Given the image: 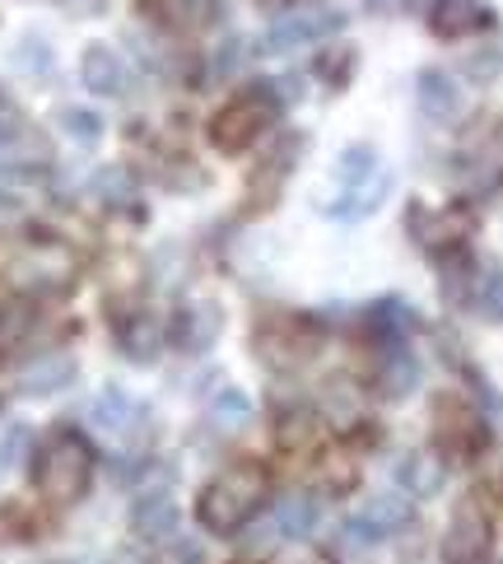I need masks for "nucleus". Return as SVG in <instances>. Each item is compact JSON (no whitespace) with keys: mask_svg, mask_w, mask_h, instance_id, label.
<instances>
[{"mask_svg":"<svg viewBox=\"0 0 503 564\" xmlns=\"http://www.w3.org/2000/svg\"><path fill=\"white\" fill-rule=\"evenodd\" d=\"M266 490H271V476H266L261 462H233V467H225L206 490H200L196 518L206 522L210 532L229 536V532L243 528L261 503H266Z\"/></svg>","mask_w":503,"mask_h":564,"instance_id":"obj_1","label":"nucleus"},{"mask_svg":"<svg viewBox=\"0 0 503 564\" xmlns=\"http://www.w3.org/2000/svg\"><path fill=\"white\" fill-rule=\"evenodd\" d=\"M89 476H94V453H89V443L70 430L52 434L43 443V453H37V467H33L37 495L47 503H75L89 490Z\"/></svg>","mask_w":503,"mask_h":564,"instance_id":"obj_2","label":"nucleus"},{"mask_svg":"<svg viewBox=\"0 0 503 564\" xmlns=\"http://www.w3.org/2000/svg\"><path fill=\"white\" fill-rule=\"evenodd\" d=\"M79 257L62 238H24L10 257V280L29 294H62L75 285Z\"/></svg>","mask_w":503,"mask_h":564,"instance_id":"obj_3","label":"nucleus"},{"mask_svg":"<svg viewBox=\"0 0 503 564\" xmlns=\"http://www.w3.org/2000/svg\"><path fill=\"white\" fill-rule=\"evenodd\" d=\"M271 117H275V104L266 94H243V98H233V104L210 122V140L225 154H238V150H248L261 131H266Z\"/></svg>","mask_w":503,"mask_h":564,"instance_id":"obj_4","label":"nucleus"},{"mask_svg":"<svg viewBox=\"0 0 503 564\" xmlns=\"http://www.w3.org/2000/svg\"><path fill=\"white\" fill-rule=\"evenodd\" d=\"M461 183L480 196H490L503 183V122L499 117L475 127V135L461 145Z\"/></svg>","mask_w":503,"mask_h":564,"instance_id":"obj_5","label":"nucleus"},{"mask_svg":"<svg viewBox=\"0 0 503 564\" xmlns=\"http://www.w3.org/2000/svg\"><path fill=\"white\" fill-rule=\"evenodd\" d=\"M346 19L336 10H321V6H298V10H285L266 29V52H294V47H308V43H321L327 33H336Z\"/></svg>","mask_w":503,"mask_h":564,"instance_id":"obj_6","label":"nucleus"},{"mask_svg":"<svg viewBox=\"0 0 503 564\" xmlns=\"http://www.w3.org/2000/svg\"><path fill=\"white\" fill-rule=\"evenodd\" d=\"M411 229H415V238H419L425 248H434V252H452V248H461V243L471 238L475 219H471L467 206H442V210L415 206V210H411Z\"/></svg>","mask_w":503,"mask_h":564,"instance_id":"obj_7","label":"nucleus"},{"mask_svg":"<svg viewBox=\"0 0 503 564\" xmlns=\"http://www.w3.org/2000/svg\"><path fill=\"white\" fill-rule=\"evenodd\" d=\"M490 551V522L480 509H457L442 532V564H480Z\"/></svg>","mask_w":503,"mask_h":564,"instance_id":"obj_8","label":"nucleus"},{"mask_svg":"<svg viewBox=\"0 0 503 564\" xmlns=\"http://www.w3.org/2000/svg\"><path fill=\"white\" fill-rule=\"evenodd\" d=\"M89 420H94V430H98V434H108V438H122V443H127L140 425H145V411H140L127 392L108 388V392L89 406Z\"/></svg>","mask_w":503,"mask_h":564,"instance_id":"obj_9","label":"nucleus"},{"mask_svg":"<svg viewBox=\"0 0 503 564\" xmlns=\"http://www.w3.org/2000/svg\"><path fill=\"white\" fill-rule=\"evenodd\" d=\"M131 528L140 541H173L177 536V503L168 490H150L135 499L131 509Z\"/></svg>","mask_w":503,"mask_h":564,"instance_id":"obj_10","label":"nucleus"},{"mask_svg":"<svg viewBox=\"0 0 503 564\" xmlns=\"http://www.w3.org/2000/svg\"><path fill=\"white\" fill-rule=\"evenodd\" d=\"M429 29L438 37H467L490 29V10L480 0H429Z\"/></svg>","mask_w":503,"mask_h":564,"instance_id":"obj_11","label":"nucleus"},{"mask_svg":"<svg viewBox=\"0 0 503 564\" xmlns=\"http://www.w3.org/2000/svg\"><path fill=\"white\" fill-rule=\"evenodd\" d=\"M392 480H396V490L401 495H411V499H434L442 490V480H448V471H442V462L434 453H406L392 467Z\"/></svg>","mask_w":503,"mask_h":564,"instance_id":"obj_12","label":"nucleus"},{"mask_svg":"<svg viewBox=\"0 0 503 564\" xmlns=\"http://www.w3.org/2000/svg\"><path fill=\"white\" fill-rule=\"evenodd\" d=\"M434 438L442 443V448L452 453H471L475 438H480V425H475V411H467L461 401L442 397L438 401V415H434Z\"/></svg>","mask_w":503,"mask_h":564,"instance_id":"obj_13","label":"nucleus"},{"mask_svg":"<svg viewBox=\"0 0 503 564\" xmlns=\"http://www.w3.org/2000/svg\"><path fill=\"white\" fill-rule=\"evenodd\" d=\"M33 332H37V308L29 304V299L0 304V365H10V359L24 355Z\"/></svg>","mask_w":503,"mask_h":564,"instance_id":"obj_14","label":"nucleus"},{"mask_svg":"<svg viewBox=\"0 0 503 564\" xmlns=\"http://www.w3.org/2000/svg\"><path fill=\"white\" fill-rule=\"evenodd\" d=\"M79 75H85V85L94 94H103V98L127 94V66L112 47H89L85 56H79Z\"/></svg>","mask_w":503,"mask_h":564,"instance_id":"obj_15","label":"nucleus"},{"mask_svg":"<svg viewBox=\"0 0 503 564\" xmlns=\"http://www.w3.org/2000/svg\"><path fill=\"white\" fill-rule=\"evenodd\" d=\"M275 438H280V448L285 453H317V443H321V420L304 406H294L280 415V425H275Z\"/></svg>","mask_w":503,"mask_h":564,"instance_id":"obj_16","label":"nucleus"},{"mask_svg":"<svg viewBox=\"0 0 503 564\" xmlns=\"http://www.w3.org/2000/svg\"><path fill=\"white\" fill-rule=\"evenodd\" d=\"M70 378H75V359L70 355H47V359H37V365L24 369L19 388H24L29 397H47V392H62Z\"/></svg>","mask_w":503,"mask_h":564,"instance_id":"obj_17","label":"nucleus"},{"mask_svg":"<svg viewBox=\"0 0 503 564\" xmlns=\"http://www.w3.org/2000/svg\"><path fill=\"white\" fill-rule=\"evenodd\" d=\"M317 528V499L313 495H285L275 503V532L289 541H304Z\"/></svg>","mask_w":503,"mask_h":564,"instance_id":"obj_18","label":"nucleus"},{"mask_svg":"<svg viewBox=\"0 0 503 564\" xmlns=\"http://www.w3.org/2000/svg\"><path fill=\"white\" fill-rule=\"evenodd\" d=\"M419 108L434 122H452L457 117V85L442 70H425L419 75Z\"/></svg>","mask_w":503,"mask_h":564,"instance_id":"obj_19","label":"nucleus"},{"mask_svg":"<svg viewBox=\"0 0 503 564\" xmlns=\"http://www.w3.org/2000/svg\"><path fill=\"white\" fill-rule=\"evenodd\" d=\"M359 518L369 522L373 536H387V532H396V528H406V522H411V499L396 495V490H392V495H373Z\"/></svg>","mask_w":503,"mask_h":564,"instance_id":"obj_20","label":"nucleus"},{"mask_svg":"<svg viewBox=\"0 0 503 564\" xmlns=\"http://www.w3.org/2000/svg\"><path fill=\"white\" fill-rule=\"evenodd\" d=\"M354 480H359V462L350 453H340V448L321 453V462H317V486L321 490L327 495H350Z\"/></svg>","mask_w":503,"mask_h":564,"instance_id":"obj_21","label":"nucleus"},{"mask_svg":"<svg viewBox=\"0 0 503 564\" xmlns=\"http://www.w3.org/2000/svg\"><path fill=\"white\" fill-rule=\"evenodd\" d=\"M219 336V313L210 304H192L177 322V340H183V350H206L210 340Z\"/></svg>","mask_w":503,"mask_h":564,"instance_id":"obj_22","label":"nucleus"},{"mask_svg":"<svg viewBox=\"0 0 503 564\" xmlns=\"http://www.w3.org/2000/svg\"><path fill=\"white\" fill-rule=\"evenodd\" d=\"M248 420H252V401L243 392H219L210 401V425L215 430L238 434V430H248Z\"/></svg>","mask_w":503,"mask_h":564,"instance_id":"obj_23","label":"nucleus"},{"mask_svg":"<svg viewBox=\"0 0 503 564\" xmlns=\"http://www.w3.org/2000/svg\"><path fill=\"white\" fill-rule=\"evenodd\" d=\"M387 187H392V177L378 169V173L369 177V183L350 187L354 196H346V200H340V206H336V215H373V210L382 206V200H387Z\"/></svg>","mask_w":503,"mask_h":564,"instance_id":"obj_24","label":"nucleus"},{"mask_svg":"<svg viewBox=\"0 0 503 564\" xmlns=\"http://www.w3.org/2000/svg\"><path fill=\"white\" fill-rule=\"evenodd\" d=\"M415 388H419V365H415L406 350H396L387 365H382V392L401 401V397H411Z\"/></svg>","mask_w":503,"mask_h":564,"instance_id":"obj_25","label":"nucleus"},{"mask_svg":"<svg viewBox=\"0 0 503 564\" xmlns=\"http://www.w3.org/2000/svg\"><path fill=\"white\" fill-rule=\"evenodd\" d=\"M94 196L103 200V206H131V196H135L131 173H127V169H103V173H94Z\"/></svg>","mask_w":503,"mask_h":564,"instance_id":"obj_26","label":"nucleus"},{"mask_svg":"<svg viewBox=\"0 0 503 564\" xmlns=\"http://www.w3.org/2000/svg\"><path fill=\"white\" fill-rule=\"evenodd\" d=\"M373 322H378L382 332H392V336H406L415 327V313L401 304V299H378V304H373Z\"/></svg>","mask_w":503,"mask_h":564,"instance_id":"obj_27","label":"nucleus"},{"mask_svg":"<svg viewBox=\"0 0 503 564\" xmlns=\"http://www.w3.org/2000/svg\"><path fill=\"white\" fill-rule=\"evenodd\" d=\"M340 183L346 187H359V183H369V177L378 173V159H373V150H346V159H340Z\"/></svg>","mask_w":503,"mask_h":564,"instance_id":"obj_28","label":"nucleus"},{"mask_svg":"<svg viewBox=\"0 0 503 564\" xmlns=\"http://www.w3.org/2000/svg\"><path fill=\"white\" fill-rule=\"evenodd\" d=\"M62 131L75 135L79 145H94V140L103 135V122H98L94 112H85V108H66V112H62Z\"/></svg>","mask_w":503,"mask_h":564,"instance_id":"obj_29","label":"nucleus"},{"mask_svg":"<svg viewBox=\"0 0 503 564\" xmlns=\"http://www.w3.org/2000/svg\"><path fill=\"white\" fill-rule=\"evenodd\" d=\"M122 350H127L131 359H154V355H158V327H154V322H145V317H140L135 327L127 332Z\"/></svg>","mask_w":503,"mask_h":564,"instance_id":"obj_30","label":"nucleus"},{"mask_svg":"<svg viewBox=\"0 0 503 564\" xmlns=\"http://www.w3.org/2000/svg\"><path fill=\"white\" fill-rule=\"evenodd\" d=\"M29 131H24V122L10 112V108H0V159H10L14 150H19V140H24Z\"/></svg>","mask_w":503,"mask_h":564,"instance_id":"obj_31","label":"nucleus"},{"mask_svg":"<svg viewBox=\"0 0 503 564\" xmlns=\"http://www.w3.org/2000/svg\"><path fill=\"white\" fill-rule=\"evenodd\" d=\"M499 62L503 56L490 47V52H480V56H467V75L475 79V85H490V79L499 75Z\"/></svg>","mask_w":503,"mask_h":564,"instance_id":"obj_32","label":"nucleus"},{"mask_svg":"<svg viewBox=\"0 0 503 564\" xmlns=\"http://www.w3.org/2000/svg\"><path fill=\"white\" fill-rule=\"evenodd\" d=\"M480 308L503 322V271H494V275L485 280V290H480Z\"/></svg>","mask_w":503,"mask_h":564,"instance_id":"obj_33","label":"nucleus"},{"mask_svg":"<svg viewBox=\"0 0 503 564\" xmlns=\"http://www.w3.org/2000/svg\"><path fill=\"white\" fill-rule=\"evenodd\" d=\"M158 564H200V551L192 546V541H173V546L158 555Z\"/></svg>","mask_w":503,"mask_h":564,"instance_id":"obj_34","label":"nucleus"},{"mask_svg":"<svg viewBox=\"0 0 503 564\" xmlns=\"http://www.w3.org/2000/svg\"><path fill=\"white\" fill-rule=\"evenodd\" d=\"M256 6H271V10H280V6H294V0H256Z\"/></svg>","mask_w":503,"mask_h":564,"instance_id":"obj_35","label":"nucleus"}]
</instances>
